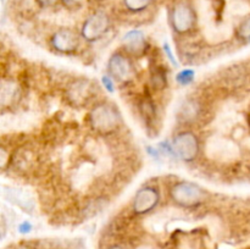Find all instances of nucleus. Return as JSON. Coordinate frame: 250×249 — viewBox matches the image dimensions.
<instances>
[{"label":"nucleus","mask_w":250,"mask_h":249,"mask_svg":"<svg viewBox=\"0 0 250 249\" xmlns=\"http://www.w3.org/2000/svg\"><path fill=\"white\" fill-rule=\"evenodd\" d=\"M109 249H125V248H122V247H120V246H114V247H111V248H109Z\"/></svg>","instance_id":"18"},{"label":"nucleus","mask_w":250,"mask_h":249,"mask_svg":"<svg viewBox=\"0 0 250 249\" xmlns=\"http://www.w3.org/2000/svg\"><path fill=\"white\" fill-rule=\"evenodd\" d=\"M89 122L93 128L99 133H111L119 126L120 114L114 105L98 104L90 111Z\"/></svg>","instance_id":"1"},{"label":"nucleus","mask_w":250,"mask_h":249,"mask_svg":"<svg viewBox=\"0 0 250 249\" xmlns=\"http://www.w3.org/2000/svg\"><path fill=\"white\" fill-rule=\"evenodd\" d=\"M238 37L244 42H250V16L246 17L238 27Z\"/></svg>","instance_id":"11"},{"label":"nucleus","mask_w":250,"mask_h":249,"mask_svg":"<svg viewBox=\"0 0 250 249\" xmlns=\"http://www.w3.org/2000/svg\"><path fill=\"white\" fill-rule=\"evenodd\" d=\"M159 203V192L155 187L146 186L136 193L133 199V210L136 214L143 215L150 212Z\"/></svg>","instance_id":"8"},{"label":"nucleus","mask_w":250,"mask_h":249,"mask_svg":"<svg viewBox=\"0 0 250 249\" xmlns=\"http://www.w3.org/2000/svg\"><path fill=\"white\" fill-rule=\"evenodd\" d=\"M61 1L70 10L81 9L83 6V4H84V0H61Z\"/></svg>","instance_id":"15"},{"label":"nucleus","mask_w":250,"mask_h":249,"mask_svg":"<svg viewBox=\"0 0 250 249\" xmlns=\"http://www.w3.org/2000/svg\"><path fill=\"white\" fill-rule=\"evenodd\" d=\"M102 83H103V85H104V88L107 90V92H110V93H114L115 92L114 78H112L111 76H110V75L103 76Z\"/></svg>","instance_id":"14"},{"label":"nucleus","mask_w":250,"mask_h":249,"mask_svg":"<svg viewBox=\"0 0 250 249\" xmlns=\"http://www.w3.org/2000/svg\"><path fill=\"white\" fill-rule=\"evenodd\" d=\"M170 20L172 28L177 33H188L189 31H192L193 27L197 23V14H195L194 9L189 2L182 0V1H178L173 5L172 10H171Z\"/></svg>","instance_id":"3"},{"label":"nucleus","mask_w":250,"mask_h":249,"mask_svg":"<svg viewBox=\"0 0 250 249\" xmlns=\"http://www.w3.org/2000/svg\"><path fill=\"white\" fill-rule=\"evenodd\" d=\"M164 49H165V53L167 54V58L170 59V61L172 63H175V65H177V62H176V59L173 58V55H172V51H171V49H170V45H168L167 43H165L164 44Z\"/></svg>","instance_id":"17"},{"label":"nucleus","mask_w":250,"mask_h":249,"mask_svg":"<svg viewBox=\"0 0 250 249\" xmlns=\"http://www.w3.org/2000/svg\"><path fill=\"white\" fill-rule=\"evenodd\" d=\"M153 83L156 88H163L166 85V77L165 73L156 71L155 75H153Z\"/></svg>","instance_id":"13"},{"label":"nucleus","mask_w":250,"mask_h":249,"mask_svg":"<svg viewBox=\"0 0 250 249\" xmlns=\"http://www.w3.org/2000/svg\"><path fill=\"white\" fill-rule=\"evenodd\" d=\"M107 71L109 75L119 82H127L133 77V65L131 60L124 54L116 53L110 56L107 62Z\"/></svg>","instance_id":"6"},{"label":"nucleus","mask_w":250,"mask_h":249,"mask_svg":"<svg viewBox=\"0 0 250 249\" xmlns=\"http://www.w3.org/2000/svg\"><path fill=\"white\" fill-rule=\"evenodd\" d=\"M31 229H32V225L27 221L22 222V224L19 226L20 233H22V234L29 233V232H31Z\"/></svg>","instance_id":"16"},{"label":"nucleus","mask_w":250,"mask_h":249,"mask_svg":"<svg viewBox=\"0 0 250 249\" xmlns=\"http://www.w3.org/2000/svg\"><path fill=\"white\" fill-rule=\"evenodd\" d=\"M193 80H194V71L190 70V68L182 70L177 76H176V81H177L181 85L189 84L190 82H193Z\"/></svg>","instance_id":"12"},{"label":"nucleus","mask_w":250,"mask_h":249,"mask_svg":"<svg viewBox=\"0 0 250 249\" xmlns=\"http://www.w3.org/2000/svg\"><path fill=\"white\" fill-rule=\"evenodd\" d=\"M153 0H124V5L128 11L142 12L148 9Z\"/></svg>","instance_id":"10"},{"label":"nucleus","mask_w":250,"mask_h":249,"mask_svg":"<svg viewBox=\"0 0 250 249\" xmlns=\"http://www.w3.org/2000/svg\"><path fill=\"white\" fill-rule=\"evenodd\" d=\"M176 158L185 163H192L197 159L200 150L199 139L193 132L185 131L178 133L172 141Z\"/></svg>","instance_id":"4"},{"label":"nucleus","mask_w":250,"mask_h":249,"mask_svg":"<svg viewBox=\"0 0 250 249\" xmlns=\"http://www.w3.org/2000/svg\"><path fill=\"white\" fill-rule=\"evenodd\" d=\"M50 43L58 53L71 54L80 45V36L70 28H60L51 36Z\"/></svg>","instance_id":"7"},{"label":"nucleus","mask_w":250,"mask_h":249,"mask_svg":"<svg viewBox=\"0 0 250 249\" xmlns=\"http://www.w3.org/2000/svg\"><path fill=\"white\" fill-rule=\"evenodd\" d=\"M122 44L129 54L141 55L146 48V39L143 32L139 29H132L125 34L122 38Z\"/></svg>","instance_id":"9"},{"label":"nucleus","mask_w":250,"mask_h":249,"mask_svg":"<svg viewBox=\"0 0 250 249\" xmlns=\"http://www.w3.org/2000/svg\"><path fill=\"white\" fill-rule=\"evenodd\" d=\"M110 27V19L105 12L97 11L90 15L81 28V37L87 42H95L102 38Z\"/></svg>","instance_id":"5"},{"label":"nucleus","mask_w":250,"mask_h":249,"mask_svg":"<svg viewBox=\"0 0 250 249\" xmlns=\"http://www.w3.org/2000/svg\"><path fill=\"white\" fill-rule=\"evenodd\" d=\"M171 198L177 205L192 208L204 200L205 192L198 185L192 182H178L171 188Z\"/></svg>","instance_id":"2"}]
</instances>
